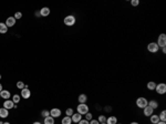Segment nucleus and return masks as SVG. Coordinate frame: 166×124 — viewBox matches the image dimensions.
Wrapping results in <instances>:
<instances>
[{"mask_svg":"<svg viewBox=\"0 0 166 124\" xmlns=\"http://www.w3.org/2000/svg\"><path fill=\"white\" fill-rule=\"evenodd\" d=\"M76 110H78V113L81 115H85L86 113L89 112V106L85 104V103H80V104L78 105V108H76Z\"/></svg>","mask_w":166,"mask_h":124,"instance_id":"obj_1","label":"nucleus"},{"mask_svg":"<svg viewBox=\"0 0 166 124\" xmlns=\"http://www.w3.org/2000/svg\"><path fill=\"white\" fill-rule=\"evenodd\" d=\"M157 46L158 48H164L166 47V35L165 33H162V35H159L158 39H157Z\"/></svg>","mask_w":166,"mask_h":124,"instance_id":"obj_2","label":"nucleus"},{"mask_svg":"<svg viewBox=\"0 0 166 124\" xmlns=\"http://www.w3.org/2000/svg\"><path fill=\"white\" fill-rule=\"evenodd\" d=\"M147 104H148V101L145 98H137V100H136V105L139 109H144L145 106H147Z\"/></svg>","mask_w":166,"mask_h":124,"instance_id":"obj_3","label":"nucleus"},{"mask_svg":"<svg viewBox=\"0 0 166 124\" xmlns=\"http://www.w3.org/2000/svg\"><path fill=\"white\" fill-rule=\"evenodd\" d=\"M63 22H64L65 26L71 27L75 23V17L74 16H66L64 18V20H63Z\"/></svg>","mask_w":166,"mask_h":124,"instance_id":"obj_4","label":"nucleus"},{"mask_svg":"<svg viewBox=\"0 0 166 124\" xmlns=\"http://www.w3.org/2000/svg\"><path fill=\"white\" fill-rule=\"evenodd\" d=\"M155 91L158 93V94H165L166 93V84L165 83H159V84H156Z\"/></svg>","mask_w":166,"mask_h":124,"instance_id":"obj_5","label":"nucleus"},{"mask_svg":"<svg viewBox=\"0 0 166 124\" xmlns=\"http://www.w3.org/2000/svg\"><path fill=\"white\" fill-rule=\"evenodd\" d=\"M147 50L151 53H156L159 50V48H158V46H157V43L156 42H151V43H148L147 44Z\"/></svg>","mask_w":166,"mask_h":124,"instance_id":"obj_6","label":"nucleus"},{"mask_svg":"<svg viewBox=\"0 0 166 124\" xmlns=\"http://www.w3.org/2000/svg\"><path fill=\"white\" fill-rule=\"evenodd\" d=\"M30 95H31V92H30V90L28 89V85H26L25 89L21 90V98L28 100L30 98Z\"/></svg>","mask_w":166,"mask_h":124,"instance_id":"obj_7","label":"nucleus"},{"mask_svg":"<svg viewBox=\"0 0 166 124\" xmlns=\"http://www.w3.org/2000/svg\"><path fill=\"white\" fill-rule=\"evenodd\" d=\"M3 108L7 110H11L15 108V103L12 102V100H5V102H3Z\"/></svg>","mask_w":166,"mask_h":124,"instance_id":"obj_8","label":"nucleus"},{"mask_svg":"<svg viewBox=\"0 0 166 124\" xmlns=\"http://www.w3.org/2000/svg\"><path fill=\"white\" fill-rule=\"evenodd\" d=\"M6 26L8 27V28H11V27H13L16 25V19H15V17H9V18H7L6 20Z\"/></svg>","mask_w":166,"mask_h":124,"instance_id":"obj_9","label":"nucleus"},{"mask_svg":"<svg viewBox=\"0 0 166 124\" xmlns=\"http://www.w3.org/2000/svg\"><path fill=\"white\" fill-rule=\"evenodd\" d=\"M60 115H61V110L60 109H52L51 111H50V116H52L53 119L59 118Z\"/></svg>","mask_w":166,"mask_h":124,"instance_id":"obj_10","label":"nucleus"},{"mask_svg":"<svg viewBox=\"0 0 166 124\" xmlns=\"http://www.w3.org/2000/svg\"><path fill=\"white\" fill-rule=\"evenodd\" d=\"M143 110H144V115L145 116H147V118H149V116H151V115H153V114H154V110H153L152 108H151V106H145V108L144 109H143Z\"/></svg>","mask_w":166,"mask_h":124,"instance_id":"obj_11","label":"nucleus"},{"mask_svg":"<svg viewBox=\"0 0 166 124\" xmlns=\"http://www.w3.org/2000/svg\"><path fill=\"white\" fill-rule=\"evenodd\" d=\"M0 96L5 100H9V98H11V94H10V92L8 90H2V91L0 92Z\"/></svg>","mask_w":166,"mask_h":124,"instance_id":"obj_12","label":"nucleus"},{"mask_svg":"<svg viewBox=\"0 0 166 124\" xmlns=\"http://www.w3.org/2000/svg\"><path fill=\"white\" fill-rule=\"evenodd\" d=\"M50 15V9L48 8V7H43V8L40 10V16L41 17H46Z\"/></svg>","mask_w":166,"mask_h":124,"instance_id":"obj_13","label":"nucleus"},{"mask_svg":"<svg viewBox=\"0 0 166 124\" xmlns=\"http://www.w3.org/2000/svg\"><path fill=\"white\" fill-rule=\"evenodd\" d=\"M71 119H72V122H74V123H79V122L82 120V115H81V114H79V113H75V114H73V115L71 116Z\"/></svg>","mask_w":166,"mask_h":124,"instance_id":"obj_14","label":"nucleus"},{"mask_svg":"<svg viewBox=\"0 0 166 124\" xmlns=\"http://www.w3.org/2000/svg\"><path fill=\"white\" fill-rule=\"evenodd\" d=\"M106 124H116L117 123V118L116 116H109L108 119H106Z\"/></svg>","mask_w":166,"mask_h":124,"instance_id":"obj_15","label":"nucleus"},{"mask_svg":"<svg viewBox=\"0 0 166 124\" xmlns=\"http://www.w3.org/2000/svg\"><path fill=\"white\" fill-rule=\"evenodd\" d=\"M8 115H9V111H8V110L5 109V108H1V109H0V118L6 119Z\"/></svg>","mask_w":166,"mask_h":124,"instance_id":"obj_16","label":"nucleus"},{"mask_svg":"<svg viewBox=\"0 0 166 124\" xmlns=\"http://www.w3.org/2000/svg\"><path fill=\"white\" fill-rule=\"evenodd\" d=\"M148 106H151V108L153 110H155V109H157L158 108V102L157 101H155V100H151V101L148 102Z\"/></svg>","mask_w":166,"mask_h":124,"instance_id":"obj_17","label":"nucleus"},{"mask_svg":"<svg viewBox=\"0 0 166 124\" xmlns=\"http://www.w3.org/2000/svg\"><path fill=\"white\" fill-rule=\"evenodd\" d=\"M151 118V123L152 124H157L159 122V118H158V115H155V114H153L149 116Z\"/></svg>","mask_w":166,"mask_h":124,"instance_id":"obj_18","label":"nucleus"},{"mask_svg":"<svg viewBox=\"0 0 166 124\" xmlns=\"http://www.w3.org/2000/svg\"><path fill=\"white\" fill-rule=\"evenodd\" d=\"M71 123H72L71 116H64L61 121V124H71Z\"/></svg>","mask_w":166,"mask_h":124,"instance_id":"obj_19","label":"nucleus"},{"mask_svg":"<svg viewBox=\"0 0 166 124\" xmlns=\"http://www.w3.org/2000/svg\"><path fill=\"white\" fill-rule=\"evenodd\" d=\"M8 31V27L6 26V23L0 22V33H7Z\"/></svg>","mask_w":166,"mask_h":124,"instance_id":"obj_20","label":"nucleus"},{"mask_svg":"<svg viewBox=\"0 0 166 124\" xmlns=\"http://www.w3.org/2000/svg\"><path fill=\"white\" fill-rule=\"evenodd\" d=\"M158 118H159V121L166 122V111H165V110H163V111L161 112V114L158 115Z\"/></svg>","mask_w":166,"mask_h":124,"instance_id":"obj_21","label":"nucleus"},{"mask_svg":"<svg viewBox=\"0 0 166 124\" xmlns=\"http://www.w3.org/2000/svg\"><path fill=\"white\" fill-rule=\"evenodd\" d=\"M78 100H79L80 103H85L86 101H88V96H86L85 94H80Z\"/></svg>","mask_w":166,"mask_h":124,"instance_id":"obj_22","label":"nucleus"},{"mask_svg":"<svg viewBox=\"0 0 166 124\" xmlns=\"http://www.w3.org/2000/svg\"><path fill=\"white\" fill-rule=\"evenodd\" d=\"M44 124H54V119L52 116H46L44 118Z\"/></svg>","mask_w":166,"mask_h":124,"instance_id":"obj_23","label":"nucleus"},{"mask_svg":"<svg viewBox=\"0 0 166 124\" xmlns=\"http://www.w3.org/2000/svg\"><path fill=\"white\" fill-rule=\"evenodd\" d=\"M155 88H156V83L155 82H148L147 83V89L149 90V91H154L155 90Z\"/></svg>","mask_w":166,"mask_h":124,"instance_id":"obj_24","label":"nucleus"},{"mask_svg":"<svg viewBox=\"0 0 166 124\" xmlns=\"http://www.w3.org/2000/svg\"><path fill=\"white\" fill-rule=\"evenodd\" d=\"M20 99H21V96L18 95V94H15L12 96V102L13 103H19L20 102Z\"/></svg>","mask_w":166,"mask_h":124,"instance_id":"obj_25","label":"nucleus"},{"mask_svg":"<svg viewBox=\"0 0 166 124\" xmlns=\"http://www.w3.org/2000/svg\"><path fill=\"white\" fill-rule=\"evenodd\" d=\"M98 121L100 123H105L106 122V116L105 115H100L99 118H98Z\"/></svg>","mask_w":166,"mask_h":124,"instance_id":"obj_26","label":"nucleus"},{"mask_svg":"<svg viewBox=\"0 0 166 124\" xmlns=\"http://www.w3.org/2000/svg\"><path fill=\"white\" fill-rule=\"evenodd\" d=\"M17 88H18V89H20V90H22V89H25V83H23V82H21V81H19V82H17Z\"/></svg>","mask_w":166,"mask_h":124,"instance_id":"obj_27","label":"nucleus"},{"mask_svg":"<svg viewBox=\"0 0 166 124\" xmlns=\"http://www.w3.org/2000/svg\"><path fill=\"white\" fill-rule=\"evenodd\" d=\"M65 114H66V116H72L74 113H73V109H66V111H65Z\"/></svg>","mask_w":166,"mask_h":124,"instance_id":"obj_28","label":"nucleus"},{"mask_svg":"<svg viewBox=\"0 0 166 124\" xmlns=\"http://www.w3.org/2000/svg\"><path fill=\"white\" fill-rule=\"evenodd\" d=\"M41 115L43 116V118H46V116H50V111H48V110H43V111L41 112Z\"/></svg>","mask_w":166,"mask_h":124,"instance_id":"obj_29","label":"nucleus"},{"mask_svg":"<svg viewBox=\"0 0 166 124\" xmlns=\"http://www.w3.org/2000/svg\"><path fill=\"white\" fill-rule=\"evenodd\" d=\"M85 120H88V121L90 122V121H91V120H93V115H92L90 112H88V113H86V114H85Z\"/></svg>","mask_w":166,"mask_h":124,"instance_id":"obj_30","label":"nucleus"},{"mask_svg":"<svg viewBox=\"0 0 166 124\" xmlns=\"http://www.w3.org/2000/svg\"><path fill=\"white\" fill-rule=\"evenodd\" d=\"M21 18H22V13H21V12H16V13H15V19H16V20H17V19L19 20V19H21Z\"/></svg>","mask_w":166,"mask_h":124,"instance_id":"obj_31","label":"nucleus"},{"mask_svg":"<svg viewBox=\"0 0 166 124\" xmlns=\"http://www.w3.org/2000/svg\"><path fill=\"white\" fill-rule=\"evenodd\" d=\"M138 3H139L138 0H132V1H131V5H132V6H134V7L138 6Z\"/></svg>","mask_w":166,"mask_h":124,"instance_id":"obj_32","label":"nucleus"},{"mask_svg":"<svg viewBox=\"0 0 166 124\" xmlns=\"http://www.w3.org/2000/svg\"><path fill=\"white\" fill-rule=\"evenodd\" d=\"M79 124H90V122L88 120H81V121L79 122Z\"/></svg>","mask_w":166,"mask_h":124,"instance_id":"obj_33","label":"nucleus"},{"mask_svg":"<svg viewBox=\"0 0 166 124\" xmlns=\"http://www.w3.org/2000/svg\"><path fill=\"white\" fill-rule=\"evenodd\" d=\"M90 124H100V122L98 120H91V121H90Z\"/></svg>","mask_w":166,"mask_h":124,"instance_id":"obj_34","label":"nucleus"},{"mask_svg":"<svg viewBox=\"0 0 166 124\" xmlns=\"http://www.w3.org/2000/svg\"><path fill=\"white\" fill-rule=\"evenodd\" d=\"M162 51H163V53H166V47H164V48H162Z\"/></svg>","mask_w":166,"mask_h":124,"instance_id":"obj_35","label":"nucleus"},{"mask_svg":"<svg viewBox=\"0 0 166 124\" xmlns=\"http://www.w3.org/2000/svg\"><path fill=\"white\" fill-rule=\"evenodd\" d=\"M2 90H3V89H2V84H1V83H0V92H1Z\"/></svg>","mask_w":166,"mask_h":124,"instance_id":"obj_36","label":"nucleus"},{"mask_svg":"<svg viewBox=\"0 0 166 124\" xmlns=\"http://www.w3.org/2000/svg\"><path fill=\"white\" fill-rule=\"evenodd\" d=\"M157 124H166V122H162V121H159Z\"/></svg>","mask_w":166,"mask_h":124,"instance_id":"obj_37","label":"nucleus"},{"mask_svg":"<svg viewBox=\"0 0 166 124\" xmlns=\"http://www.w3.org/2000/svg\"><path fill=\"white\" fill-rule=\"evenodd\" d=\"M129 124H139V123H137V122H132V123H129Z\"/></svg>","mask_w":166,"mask_h":124,"instance_id":"obj_38","label":"nucleus"},{"mask_svg":"<svg viewBox=\"0 0 166 124\" xmlns=\"http://www.w3.org/2000/svg\"><path fill=\"white\" fill-rule=\"evenodd\" d=\"M33 124H41V123H40V122H34Z\"/></svg>","mask_w":166,"mask_h":124,"instance_id":"obj_39","label":"nucleus"},{"mask_svg":"<svg viewBox=\"0 0 166 124\" xmlns=\"http://www.w3.org/2000/svg\"><path fill=\"white\" fill-rule=\"evenodd\" d=\"M3 124H10L9 122H6V123H3Z\"/></svg>","mask_w":166,"mask_h":124,"instance_id":"obj_40","label":"nucleus"},{"mask_svg":"<svg viewBox=\"0 0 166 124\" xmlns=\"http://www.w3.org/2000/svg\"><path fill=\"white\" fill-rule=\"evenodd\" d=\"M0 80H1V74H0Z\"/></svg>","mask_w":166,"mask_h":124,"instance_id":"obj_41","label":"nucleus"},{"mask_svg":"<svg viewBox=\"0 0 166 124\" xmlns=\"http://www.w3.org/2000/svg\"><path fill=\"white\" fill-rule=\"evenodd\" d=\"M100 124H106V123H100Z\"/></svg>","mask_w":166,"mask_h":124,"instance_id":"obj_42","label":"nucleus"},{"mask_svg":"<svg viewBox=\"0 0 166 124\" xmlns=\"http://www.w3.org/2000/svg\"><path fill=\"white\" fill-rule=\"evenodd\" d=\"M0 124H3V123H2V122H0Z\"/></svg>","mask_w":166,"mask_h":124,"instance_id":"obj_43","label":"nucleus"},{"mask_svg":"<svg viewBox=\"0 0 166 124\" xmlns=\"http://www.w3.org/2000/svg\"><path fill=\"white\" fill-rule=\"evenodd\" d=\"M116 124H121V123H116Z\"/></svg>","mask_w":166,"mask_h":124,"instance_id":"obj_44","label":"nucleus"}]
</instances>
